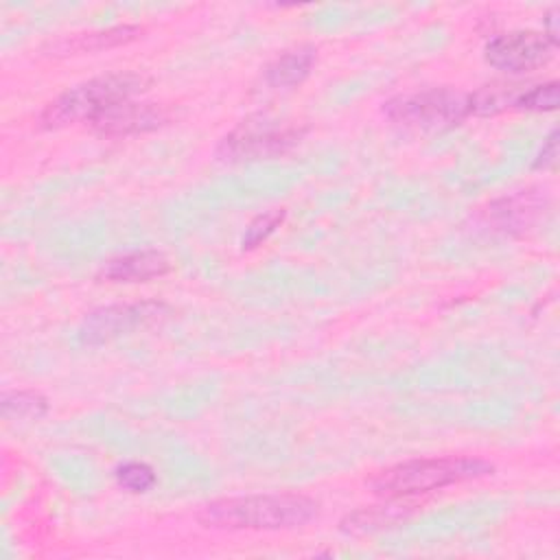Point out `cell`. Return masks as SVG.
<instances>
[{"label": "cell", "mask_w": 560, "mask_h": 560, "mask_svg": "<svg viewBox=\"0 0 560 560\" xmlns=\"http://www.w3.org/2000/svg\"><path fill=\"white\" fill-rule=\"evenodd\" d=\"M317 508V501L304 494H252L210 501L199 521L225 529H291L311 523Z\"/></svg>", "instance_id": "1"}, {"label": "cell", "mask_w": 560, "mask_h": 560, "mask_svg": "<svg viewBox=\"0 0 560 560\" xmlns=\"http://www.w3.org/2000/svg\"><path fill=\"white\" fill-rule=\"evenodd\" d=\"M492 470V464L479 457L413 459L378 470L374 477H370L368 486L372 492L387 499H409L416 494H424L431 490H440L453 483L490 475Z\"/></svg>", "instance_id": "2"}, {"label": "cell", "mask_w": 560, "mask_h": 560, "mask_svg": "<svg viewBox=\"0 0 560 560\" xmlns=\"http://www.w3.org/2000/svg\"><path fill=\"white\" fill-rule=\"evenodd\" d=\"M147 85L149 79L136 72H118L90 79L48 103L42 112V125L48 129H57L79 120L92 122L96 116L122 101H129Z\"/></svg>", "instance_id": "3"}, {"label": "cell", "mask_w": 560, "mask_h": 560, "mask_svg": "<svg viewBox=\"0 0 560 560\" xmlns=\"http://www.w3.org/2000/svg\"><path fill=\"white\" fill-rule=\"evenodd\" d=\"M385 116L398 125L442 131L459 125L468 112V96L451 88H431L413 94L394 96L383 107Z\"/></svg>", "instance_id": "4"}, {"label": "cell", "mask_w": 560, "mask_h": 560, "mask_svg": "<svg viewBox=\"0 0 560 560\" xmlns=\"http://www.w3.org/2000/svg\"><path fill=\"white\" fill-rule=\"evenodd\" d=\"M304 129L280 125L276 120H243L217 147V158L223 162H245L273 158L289 151Z\"/></svg>", "instance_id": "5"}, {"label": "cell", "mask_w": 560, "mask_h": 560, "mask_svg": "<svg viewBox=\"0 0 560 560\" xmlns=\"http://www.w3.org/2000/svg\"><path fill=\"white\" fill-rule=\"evenodd\" d=\"M556 44L540 31H510L486 44V61L503 72L523 74L542 68L556 52Z\"/></svg>", "instance_id": "6"}, {"label": "cell", "mask_w": 560, "mask_h": 560, "mask_svg": "<svg viewBox=\"0 0 560 560\" xmlns=\"http://www.w3.org/2000/svg\"><path fill=\"white\" fill-rule=\"evenodd\" d=\"M162 304L144 302V304H114V306H103L92 311L81 328H79V339L81 343L88 346H98L105 343L122 332H129L142 322L155 319L162 313Z\"/></svg>", "instance_id": "7"}, {"label": "cell", "mask_w": 560, "mask_h": 560, "mask_svg": "<svg viewBox=\"0 0 560 560\" xmlns=\"http://www.w3.org/2000/svg\"><path fill=\"white\" fill-rule=\"evenodd\" d=\"M168 118L166 109L155 103L122 101L92 120L94 129L103 136H131L158 129Z\"/></svg>", "instance_id": "8"}, {"label": "cell", "mask_w": 560, "mask_h": 560, "mask_svg": "<svg viewBox=\"0 0 560 560\" xmlns=\"http://www.w3.org/2000/svg\"><path fill=\"white\" fill-rule=\"evenodd\" d=\"M547 197L540 192H518L512 197H503L488 206L486 217L497 230L510 232V234H523L529 228H534L542 214L547 212Z\"/></svg>", "instance_id": "9"}, {"label": "cell", "mask_w": 560, "mask_h": 560, "mask_svg": "<svg viewBox=\"0 0 560 560\" xmlns=\"http://www.w3.org/2000/svg\"><path fill=\"white\" fill-rule=\"evenodd\" d=\"M171 262L162 252L142 249L112 258L103 267V276L114 282H147L168 273Z\"/></svg>", "instance_id": "10"}, {"label": "cell", "mask_w": 560, "mask_h": 560, "mask_svg": "<svg viewBox=\"0 0 560 560\" xmlns=\"http://www.w3.org/2000/svg\"><path fill=\"white\" fill-rule=\"evenodd\" d=\"M413 503L405 501V499H396L387 505H370V508H361L352 514H348L341 521V529L348 534H365V532H374V529H383L389 525H396L400 521H405L411 512H413Z\"/></svg>", "instance_id": "11"}, {"label": "cell", "mask_w": 560, "mask_h": 560, "mask_svg": "<svg viewBox=\"0 0 560 560\" xmlns=\"http://www.w3.org/2000/svg\"><path fill=\"white\" fill-rule=\"evenodd\" d=\"M313 63H315V48L300 46V48L287 50L265 68V83L271 88L300 85L311 74Z\"/></svg>", "instance_id": "12"}, {"label": "cell", "mask_w": 560, "mask_h": 560, "mask_svg": "<svg viewBox=\"0 0 560 560\" xmlns=\"http://www.w3.org/2000/svg\"><path fill=\"white\" fill-rule=\"evenodd\" d=\"M138 35H142L140 26H112V28H103V31H92V33H81L74 35L70 39H61L52 46V50L57 55H72V52H94V50H103V48H114L120 44H127L131 39H136Z\"/></svg>", "instance_id": "13"}, {"label": "cell", "mask_w": 560, "mask_h": 560, "mask_svg": "<svg viewBox=\"0 0 560 560\" xmlns=\"http://www.w3.org/2000/svg\"><path fill=\"white\" fill-rule=\"evenodd\" d=\"M48 411V400L37 392H4L2 416L7 420H39Z\"/></svg>", "instance_id": "14"}, {"label": "cell", "mask_w": 560, "mask_h": 560, "mask_svg": "<svg viewBox=\"0 0 560 560\" xmlns=\"http://www.w3.org/2000/svg\"><path fill=\"white\" fill-rule=\"evenodd\" d=\"M560 101V85L558 81H547L538 85H525L514 109L527 112H553Z\"/></svg>", "instance_id": "15"}, {"label": "cell", "mask_w": 560, "mask_h": 560, "mask_svg": "<svg viewBox=\"0 0 560 560\" xmlns=\"http://www.w3.org/2000/svg\"><path fill=\"white\" fill-rule=\"evenodd\" d=\"M116 481L120 488H125L129 492H147L155 483V472L147 464L129 462L116 470Z\"/></svg>", "instance_id": "16"}, {"label": "cell", "mask_w": 560, "mask_h": 560, "mask_svg": "<svg viewBox=\"0 0 560 560\" xmlns=\"http://www.w3.org/2000/svg\"><path fill=\"white\" fill-rule=\"evenodd\" d=\"M284 221V210H271V212H265L260 217H256L247 230H245V236H243V249H254L258 247L262 241L269 238V234L276 232V228H280V223Z\"/></svg>", "instance_id": "17"}, {"label": "cell", "mask_w": 560, "mask_h": 560, "mask_svg": "<svg viewBox=\"0 0 560 560\" xmlns=\"http://www.w3.org/2000/svg\"><path fill=\"white\" fill-rule=\"evenodd\" d=\"M556 158H558V131L553 129V131L547 136V140L542 142V149H540V153H538L534 166H536V168L551 166V164L556 162Z\"/></svg>", "instance_id": "18"}, {"label": "cell", "mask_w": 560, "mask_h": 560, "mask_svg": "<svg viewBox=\"0 0 560 560\" xmlns=\"http://www.w3.org/2000/svg\"><path fill=\"white\" fill-rule=\"evenodd\" d=\"M545 35L558 46V9H551L549 13H547V18H545Z\"/></svg>", "instance_id": "19"}]
</instances>
